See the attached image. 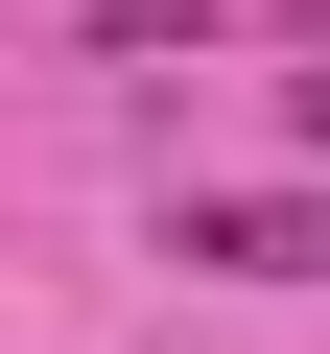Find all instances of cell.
<instances>
[{"label": "cell", "instance_id": "cell-1", "mask_svg": "<svg viewBox=\"0 0 330 354\" xmlns=\"http://www.w3.org/2000/svg\"><path fill=\"white\" fill-rule=\"evenodd\" d=\"M165 260H236V283H330V189H189Z\"/></svg>", "mask_w": 330, "mask_h": 354}, {"label": "cell", "instance_id": "cell-2", "mask_svg": "<svg viewBox=\"0 0 330 354\" xmlns=\"http://www.w3.org/2000/svg\"><path fill=\"white\" fill-rule=\"evenodd\" d=\"M236 0H95V48H213Z\"/></svg>", "mask_w": 330, "mask_h": 354}, {"label": "cell", "instance_id": "cell-3", "mask_svg": "<svg viewBox=\"0 0 330 354\" xmlns=\"http://www.w3.org/2000/svg\"><path fill=\"white\" fill-rule=\"evenodd\" d=\"M283 118H307V142H330V71H283Z\"/></svg>", "mask_w": 330, "mask_h": 354}]
</instances>
